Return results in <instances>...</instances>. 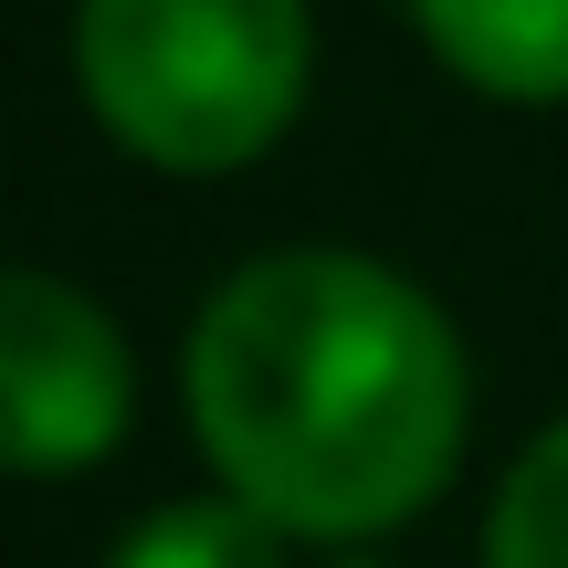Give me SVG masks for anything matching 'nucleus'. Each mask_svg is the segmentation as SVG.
I'll return each mask as SVG.
<instances>
[{
  "label": "nucleus",
  "mask_w": 568,
  "mask_h": 568,
  "mask_svg": "<svg viewBox=\"0 0 568 568\" xmlns=\"http://www.w3.org/2000/svg\"><path fill=\"white\" fill-rule=\"evenodd\" d=\"M316 74L305 0H74V84L126 159L169 180L253 169Z\"/></svg>",
  "instance_id": "f03ea898"
},
{
  "label": "nucleus",
  "mask_w": 568,
  "mask_h": 568,
  "mask_svg": "<svg viewBox=\"0 0 568 568\" xmlns=\"http://www.w3.org/2000/svg\"><path fill=\"white\" fill-rule=\"evenodd\" d=\"M337 568H379V558H337Z\"/></svg>",
  "instance_id": "0eeeda50"
},
{
  "label": "nucleus",
  "mask_w": 568,
  "mask_h": 568,
  "mask_svg": "<svg viewBox=\"0 0 568 568\" xmlns=\"http://www.w3.org/2000/svg\"><path fill=\"white\" fill-rule=\"evenodd\" d=\"M443 74L495 105H568V0H410Z\"/></svg>",
  "instance_id": "20e7f679"
},
{
  "label": "nucleus",
  "mask_w": 568,
  "mask_h": 568,
  "mask_svg": "<svg viewBox=\"0 0 568 568\" xmlns=\"http://www.w3.org/2000/svg\"><path fill=\"white\" fill-rule=\"evenodd\" d=\"M126 410H138V368L126 337L95 295H74L63 274L21 264L0 284V432H11V474L53 485L84 474L126 443Z\"/></svg>",
  "instance_id": "7ed1b4c3"
},
{
  "label": "nucleus",
  "mask_w": 568,
  "mask_h": 568,
  "mask_svg": "<svg viewBox=\"0 0 568 568\" xmlns=\"http://www.w3.org/2000/svg\"><path fill=\"white\" fill-rule=\"evenodd\" d=\"M485 568H568V422H548L506 464L485 516Z\"/></svg>",
  "instance_id": "423d86ee"
},
{
  "label": "nucleus",
  "mask_w": 568,
  "mask_h": 568,
  "mask_svg": "<svg viewBox=\"0 0 568 568\" xmlns=\"http://www.w3.org/2000/svg\"><path fill=\"white\" fill-rule=\"evenodd\" d=\"M464 337L410 274L337 243L264 253L190 326V432L284 537H379L464 464Z\"/></svg>",
  "instance_id": "f257e3e1"
},
{
  "label": "nucleus",
  "mask_w": 568,
  "mask_h": 568,
  "mask_svg": "<svg viewBox=\"0 0 568 568\" xmlns=\"http://www.w3.org/2000/svg\"><path fill=\"white\" fill-rule=\"evenodd\" d=\"M105 568H284V527L253 516L243 495H190V506L138 516Z\"/></svg>",
  "instance_id": "39448f33"
}]
</instances>
